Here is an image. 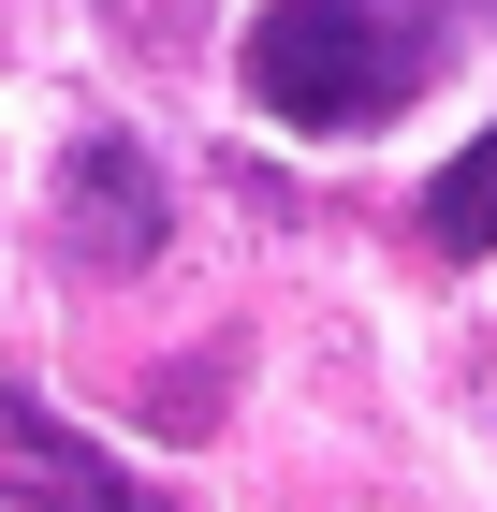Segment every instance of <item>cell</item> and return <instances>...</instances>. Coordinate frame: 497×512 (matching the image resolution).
<instances>
[{
	"label": "cell",
	"instance_id": "obj_3",
	"mask_svg": "<svg viewBox=\"0 0 497 512\" xmlns=\"http://www.w3.org/2000/svg\"><path fill=\"white\" fill-rule=\"evenodd\" d=\"M0 498L15 512H176L161 483H132L103 439H74L59 410H30V395H0Z\"/></svg>",
	"mask_w": 497,
	"mask_h": 512
},
{
	"label": "cell",
	"instance_id": "obj_2",
	"mask_svg": "<svg viewBox=\"0 0 497 512\" xmlns=\"http://www.w3.org/2000/svg\"><path fill=\"white\" fill-rule=\"evenodd\" d=\"M44 220H59V264L74 278H147L161 264V235H176V191H161V161H147V132H74L59 147V191H44Z\"/></svg>",
	"mask_w": 497,
	"mask_h": 512
},
{
	"label": "cell",
	"instance_id": "obj_1",
	"mask_svg": "<svg viewBox=\"0 0 497 512\" xmlns=\"http://www.w3.org/2000/svg\"><path fill=\"white\" fill-rule=\"evenodd\" d=\"M424 59H439V30L395 0H264L234 44V74L278 132H381L424 88Z\"/></svg>",
	"mask_w": 497,
	"mask_h": 512
},
{
	"label": "cell",
	"instance_id": "obj_4",
	"mask_svg": "<svg viewBox=\"0 0 497 512\" xmlns=\"http://www.w3.org/2000/svg\"><path fill=\"white\" fill-rule=\"evenodd\" d=\"M424 249H454V264H483V249H497V132L424 176Z\"/></svg>",
	"mask_w": 497,
	"mask_h": 512
}]
</instances>
